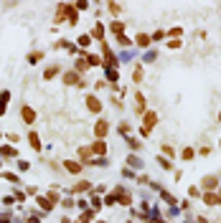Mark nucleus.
<instances>
[{"label": "nucleus", "mask_w": 221, "mask_h": 223, "mask_svg": "<svg viewBox=\"0 0 221 223\" xmlns=\"http://www.w3.org/2000/svg\"><path fill=\"white\" fill-rule=\"evenodd\" d=\"M86 107H89L91 112H102V104H99V99H94V97L86 99Z\"/></svg>", "instance_id": "1"}, {"label": "nucleus", "mask_w": 221, "mask_h": 223, "mask_svg": "<svg viewBox=\"0 0 221 223\" xmlns=\"http://www.w3.org/2000/svg\"><path fill=\"white\" fill-rule=\"evenodd\" d=\"M94 135H97V137H104V135H107V122H99V124L94 127Z\"/></svg>", "instance_id": "2"}, {"label": "nucleus", "mask_w": 221, "mask_h": 223, "mask_svg": "<svg viewBox=\"0 0 221 223\" xmlns=\"http://www.w3.org/2000/svg\"><path fill=\"white\" fill-rule=\"evenodd\" d=\"M91 152H97V155H102V152H107V147H104V142H97V145H94V150H91Z\"/></svg>", "instance_id": "3"}, {"label": "nucleus", "mask_w": 221, "mask_h": 223, "mask_svg": "<svg viewBox=\"0 0 221 223\" xmlns=\"http://www.w3.org/2000/svg\"><path fill=\"white\" fill-rule=\"evenodd\" d=\"M23 119L26 122H33V109H28V107L23 109Z\"/></svg>", "instance_id": "4"}, {"label": "nucleus", "mask_w": 221, "mask_h": 223, "mask_svg": "<svg viewBox=\"0 0 221 223\" xmlns=\"http://www.w3.org/2000/svg\"><path fill=\"white\" fill-rule=\"evenodd\" d=\"M31 145L36 147V150H38V147H41V142H38V135H36V132H31Z\"/></svg>", "instance_id": "5"}, {"label": "nucleus", "mask_w": 221, "mask_h": 223, "mask_svg": "<svg viewBox=\"0 0 221 223\" xmlns=\"http://www.w3.org/2000/svg\"><path fill=\"white\" fill-rule=\"evenodd\" d=\"M66 170H71V173H79V170H81V167H79L76 162H66Z\"/></svg>", "instance_id": "6"}, {"label": "nucleus", "mask_w": 221, "mask_h": 223, "mask_svg": "<svg viewBox=\"0 0 221 223\" xmlns=\"http://www.w3.org/2000/svg\"><path fill=\"white\" fill-rule=\"evenodd\" d=\"M112 31H117V33H122L125 28H122V23H112Z\"/></svg>", "instance_id": "7"}]
</instances>
